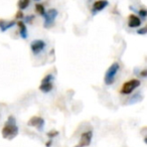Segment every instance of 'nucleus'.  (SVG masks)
I'll list each match as a JSON object with an SVG mask.
<instances>
[{
	"label": "nucleus",
	"instance_id": "f257e3e1",
	"mask_svg": "<svg viewBox=\"0 0 147 147\" xmlns=\"http://www.w3.org/2000/svg\"><path fill=\"white\" fill-rule=\"evenodd\" d=\"M2 136L7 140H12L18 134V127L16 125V120L13 116H9L5 123L4 127L2 128Z\"/></svg>",
	"mask_w": 147,
	"mask_h": 147
},
{
	"label": "nucleus",
	"instance_id": "f03ea898",
	"mask_svg": "<svg viewBox=\"0 0 147 147\" xmlns=\"http://www.w3.org/2000/svg\"><path fill=\"white\" fill-rule=\"evenodd\" d=\"M119 69H120V65H119L118 63H112V65L109 67V69H107L106 74H105V78H104V82L107 86H111V85L114 83L115 77H116Z\"/></svg>",
	"mask_w": 147,
	"mask_h": 147
},
{
	"label": "nucleus",
	"instance_id": "7ed1b4c3",
	"mask_svg": "<svg viewBox=\"0 0 147 147\" xmlns=\"http://www.w3.org/2000/svg\"><path fill=\"white\" fill-rule=\"evenodd\" d=\"M140 81L137 80V79H132V80L126 82L124 85L122 86V89H121V93L125 95H129L133 92L136 88H138L140 86Z\"/></svg>",
	"mask_w": 147,
	"mask_h": 147
},
{
	"label": "nucleus",
	"instance_id": "20e7f679",
	"mask_svg": "<svg viewBox=\"0 0 147 147\" xmlns=\"http://www.w3.org/2000/svg\"><path fill=\"white\" fill-rule=\"evenodd\" d=\"M57 10L55 8L49 9L47 12H45V14L43 15L45 17V28H49L51 26H53V23H55V20L57 16Z\"/></svg>",
	"mask_w": 147,
	"mask_h": 147
},
{
	"label": "nucleus",
	"instance_id": "39448f33",
	"mask_svg": "<svg viewBox=\"0 0 147 147\" xmlns=\"http://www.w3.org/2000/svg\"><path fill=\"white\" fill-rule=\"evenodd\" d=\"M53 80V75H47L41 81V85L39 86V90L43 93H49L53 90V84H51V81Z\"/></svg>",
	"mask_w": 147,
	"mask_h": 147
},
{
	"label": "nucleus",
	"instance_id": "423d86ee",
	"mask_svg": "<svg viewBox=\"0 0 147 147\" xmlns=\"http://www.w3.org/2000/svg\"><path fill=\"white\" fill-rule=\"evenodd\" d=\"M92 137H93V132L92 131H86L81 135L80 138V142L77 146L75 147H87L91 144V141H92Z\"/></svg>",
	"mask_w": 147,
	"mask_h": 147
},
{
	"label": "nucleus",
	"instance_id": "0eeeda50",
	"mask_svg": "<svg viewBox=\"0 0 147 147\" xmlns=\"http://www.w3.org/2000/svg\"><path fill=\"white\" fill-rule=\"evenodd\" d=\"M45 42L41 39H36V40H33L30 43V49L32 51L33 55H38L39 53L45 49Z\"/></svg>",
	"mask_w": 147,
	"mask_h": 147
},
{
	"label": "nucleus",
	"instance_id": "6e6552de",
	"mask_svg": "<svg viewBox=\"0 0 147 147\" xmlns=\"http://www.w3.org/2000/svg\"><path fill=\"white\" fill-rule=\"evenodd\" d=\"M27 125L31 127H35V128H37V130L41 131L43 129V126H45V120L38 116L31 117L28 122H27Z\"/></svg>",
	"mask_w": 147,
	"mask_h": 147
},
{
	"label": "nucleus",
	"instance_id": "1a4fd4ad",
	"mask_svg": "<svg viewBox=\"0 0 147 147\" xmlns=\"http://www.w3.org/2000/svg\"><path fill=\"white\" fill-rule=\"evenodd\" d=\"M109 4V2L107 0H98L93 4V14H96L97 12H100L103 9H105V7H107Z\"/></svg>",
	"mask_w": 147,
	"mask_h": 147
},
{
	"label": "nucleus",
	"instance_id": "9d476101",
	"mask_svg": "<svg viewBox=\"0 0 147 147\" xmlns=\"http://www.w3.org/2000/svg\"><path fill=\"white\" fill-rule=\"evenodd\" d=\"M128 25L131 28H135V27H139L141 25V19L138 16L134 14L129 15L128 18Z\"/></svg>",
	"mask_w": 147,
	"mask_h": 147
},
{
	"label": "nucleus",
	"instance_id": "9b49d317",
	"mask_svg": "<svg viewBox=\"0 0 147 147\" xmlns=\"http://www.w3.org/2000/svg\"><path fill=\"white\" fill-rule=\"evenodd\" d=\"M17 25H18V27H19V34H20V36L22 37L23 39H26L27 38L26 25H25L22 21H18V22H17Z\"/></svg>",
	"mask_w": 147,
	"mask_h": 147
},
{
	"label": "nucleus",
	"instance_id": "f8f14e48",
	"mask_svg": "<svg viewBox=\"0 0 147 147\" xmlns=\"http://www.w3.org/2000/svg\"><path fill=\"white\" fill-rule=\"evenodd\" d=\"M15 24H16L15 21H8V22H6V21L2 20V21H0V29H1L2 32H4V31H6L8 28L14 26Z\"/></svg>",
	"mask_w": 147,
	"mask_h": 147
},
{
	"label": "nucleus",
	"instance_id": "ddd939ff",
	"mask_svg": "<svg viewBox=\"0 0 147 147\" xmlns=\"http://www.w3.org/2000/svg\"><path fill=\"white\" fill-rule=\"evenodd\" d=\"M29 3H30L29 0H19V2H18L19 9H20V10H24V9H26L27 7H28Z\"/></svg>",
	"mask_w": 147,
	"mask_h": 147
},
{
	"label": "nucleus",
	"instance_id": "4468645a",
	"mask_svg": "<svg viewBox=\"0 0 147 147\" xmlns=\"http://www.w3.org/2000/svg\"><path fill=\"white\" fill-rule=\"evenodd\" d=\"M35 9H36V11L41 15V16H43V15L45 14V7H43V5L36 4V5H35Z\"/></svg>",
	"mask_w": 147,
	"mask_h": 147
},
{
	"label": "nucleus",
	"instance_id": "2eb2a0df",
	"mask_svg": "<svg viewBox=\"0 0 147 147\" xmlns=\"http://www.w3.org/2000/svg\"><path fill=\"white\" fill-rule=\"evenodd\" d=\"M138 14L140 15L142 18H145V17L147 16V11L145 10V9H140V10H138Z\"/></svg>",
	"mask_w": 147,
	"mask_h": 147
},
{
	"label": "nucleus",
	"instance_id": "dca6fc26",
	"mask_svg": "<svg viewBox=\"0 0 147 147\" xmlns=\"http://www.w3.org/2000/svg\"><path fill=\"white\" fill-rule=\"evenodd\" d=\"M137 33L138 34H146L147 33V28L146 27H143V28H140L137 30Z\"/></svg>",
	"mask_w": 147,
	"mask_h": 147
},
{
	"label": "nucleus",
	"instance_id": "f3484780",
	"mask_svg": "<svg viewBox=\"0 0 147 147\" xmlns=\"http://www.w3.org/2000/svg\"><path fill=\"white\" fill-rule=\"evenodd\" d=\"M57 135H59V132H57V131H51V132L47 133V136L51 137V138H53V137L57 136Z\"/></svg>",
	"mask_w": 147,
	"mask_h": 147
},
{
	"label": "nucleus",
	"instance_id": "a211bd4d",
	"mask_svg": "<svg viewBox=\"0 0 147 147\" xmlns=\"http://www.w3.org/2000/svg\"><path fill=\"white\" fill-rule=\"evenodd\" d=\"M34 18V15H30V16H26L24 18V20L26 21V23L27 22H31V20H32V19Z\"/></svg>",
	"mask_w": 147,
	"mask_h": 147
},
{
	"label": "nucleus",
	"instance_id": "6ab92c4d",
	"mask_svg": "<svg viewBox=\"0 0 147 147\" xmlns=\"http://www.w3.org/2000/svg\"><path fill=\"white\" fill-rule=\"evenodd\" d=\"M16 18H23V13L21 11H18L16 13Z\"/></svg>",
	"mask_w": 147,
	"mask_h": 147
},
{
	"label": "nucleus",
	"instance_id": "aec40b11",
	"mask_svg": "<svg viewBox=\"0 0 147 147\" xmlns=\"http://www.w3.org/2000/svg\"><path fill=\"white\" fill-rule=\"evenodd\" d=\"M141 76H142V77H146L147 76V71H146V69L142 71V73H141Z\"/></svg>",
	"mask_w": 147,
	"mask_h": 147
},
{
	"label": "nucleus",
	"instance_id": "412c9836",
	"mask_svg": "<svg viewBox=\"0 0 147 147\" xmlns=\"http://www.w3.org/2000/svg\"><path fill=\"white\" fill-rule=\"evenodd\" d=\"M51 140H49V142L47 143V147H49V146H51Z\"/></svg>",
	"mask_w": 147,
	"mask_h": 147
},
{
	"label": "nucleus",
	"instance_id": "4be33fe9",
	"mask_svg": "<svg viewBox=\"0 0 147 147\" xmlns=\"http://www.w3.org/2000/svg\"><path fill=\"white\" fill-rule=\"evenodd\" d=\"M36 1H38V0H36Z\"/></svg>",
	"mask_w": 147,
	"mask_h": 147
}]
</instances>
